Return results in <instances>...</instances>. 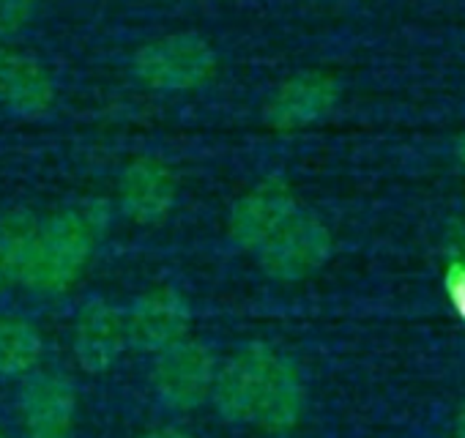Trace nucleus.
<instances>
[{
	"label": "nucleus",
	"mask_w": 465,
	"mask_h": 438,
	"mask_svg": "<svg viewBox=\"0 0 465 438\" xmlns=\"http://www.w3.org/2000/svg\"><path fill=\"white\" fill-rule=\"evenodd\" d=\"M446 253L457 272H465V225H451L446 236Z\"/></svg>",
	"instance_id": "nucleus-16"
},
{
	"label": "nucleus",
	"mask_w": 465,
	"mask_h": 438,
	"mask_svg": "<svg viewBox=\"0 0 465 438\" xmlns=\"http://www.w3.org/2000/svg\"><path fill=\"white\" fill-rule=\"evenodd\" d=\"M222 72L216 45L200 31H167L145 39L129 55V77L156 96L200 94Z\"/></svg>",
	"instance_id": "nucleus-3"
},
{
	"label": "nucleus",
	"mask_w": 465,
	"mask_h": 438,
	"mask_svg": "<svg viewBox=\"0 0 465 438\" xmlns=\"http://www.w3.org/2000/svg\"><path fill=\"white\" fill-rule=\"evenodd\" d=\"M342 88L329 69H299L282 77L261 105V124L272 134H296L326 121L340 105Z\"/></svg>",
	"instance_id": "nucleus-8"
},
{
	"label": "nucleus",
	"mask_w": 465,
	"mask_h": 438,
	"mask_svg": "<svg viewBox=\"0 0 465 438\" xmlns=\"http://www.w3.org/2000/svg\"><path fill=\"white\" fill-rule=\"evenodd\" d=\"M39 219L42 214L28 205H9L0 211V299L12 291H23Z\"/></svg>",
	"instance_id": "nucleus-13"
},
{
	"label": "nucleus",
	"mask_w": 465,
	"mask_h": 438,
	"mask_svg": "<svg viewBox=\"0 0 465 438\" xmlns=\"http://www.w3.org/2000/svg\"><path fill=\"white\" fill-rule=\"evenodd\" d=\"M208 405L232 427L288 435L304 422L310 392L285 351L266 340H250L219 362Z\"/></svg>",
	"instance_id": "nucleus-1"
},
{
	"label": "nucleus",
	"mask_w": 465,
	"mask_h": 438,
	"mask_svg": "<svg viewBox=\"0 0 465 438\" xmlns=\"http://www.w3.org/2000/svg\"><path fill=\"white\" fill-rule=\"evenodd\" d=\"M0 438H12V433H9V430H4V427H0Z\"/></svg>",
	"instance_id": "nucleus-20"
},
{
	"label": "nucleus",
	"mask_w": 465,
	"mask_h": 438,
	"mask_svg": "<svg viewBox=\"0 0 465 438\" xmlns=\"http://www.w3.org/2000/svg\"><path fill=\"white\" fill-rule=\"evenodd\" d=\"M42 0H0V42H17L36 20Z\"/></svg>",
	"instance_id": "nucleus-15"
},
{
	"label": "nucleus",
	"mask_w": 465,
	"mask_h": 438,
	"mask_svg": "<svg viewBox=\"0 0 465 438\" xmlns=\"http://www.w3.org/2000/svg\"><path fill=\"white\" fill-rule=\"evenodd\" d=\"M134 438H197L189 427L175 424V422H162V424H151L145 430H140Z\"/></svg>",
	"instance_id": "nucleus-17"
},
{
	"label": "nucleus",
	"mask_w": 465,
	"mask_h": 438,
	"mask_svg": "<svg viewBox=\"0 0 465 438\" xmlns=\"http://www.w3.org/2000/svg\"><path fill=\"white\" fill-rule=\"evenodd\" d=\"M115 205L104 194H83L74 203L42 214L31 266L23 291L39 299L72 294L94 264V255L113 225Z\"/></svg>",
	"instance_id": "nucleus-2"
},
{
	"label": "nucleus",
	"mask_w": 465,
	"mask_h": 438,
	"mask_svg": "<svg viewBox=\"0 0 465 438\" xmlns=\"http://www.w3.org/2000/svg\"><path fill=\"white\" fill-rule=\"evenodd\" d=\"M124 315H126L129 348L145 356H153L156 351L189 337L194 324L192 302L181 288L167 283L140 291L124 307Z\"/></svg>",
	"instance_id": "nucleus-12"
},
{
	"label": "nucleus",
	"mask_w": 465,
	"mask_h": 438,
	"mask_svg": "<svg viewBox=\"0 0 465 438\" xmlns=\"http://www.w3.org/2000/svg\"><path fill=\"white\" fill-rule=\"evenodd\" d=\"M69 348L77 370L85 375H104L132 351L124 307L104 296L85 299L69 329Z\"/></svg>",
	"instance_id": "nucleus-11"
},
{
	"label": "nucleus",
	"mask_w": 465,
	"mask_h": 438,
	"mask_svg": "<svg viewBox=\"0 0 465 438\" xmlns=\"http://www.w3.org/2000/svg\"><path fill=\"white\" fill-rule=\"evenodd\" d=\"M181 192L178 167L156 151H143L121 164L110 200L129 225L162 228L175 214Z\"/></svg>",
	"instance_id": "nucleus-5"
},
{
	"label": "nucleus",
	"mask_w": 465,
	"mask_h": 438,
	"mask_svg": "<svg viewBox=\"0 0 465 438\" xmlns=\"http://www.w3.org/2000/svg\"><path fill=\"white\" fill-rule=\"evenodd\" d=\"M454 435L457 438H465V403L460 405V411L454 416Z\"/></svg>",
	"instance_id": "nucleus-18"
},
{
	"label": "nucleus",
	"mask_w": 465,
	"mask_h": 438,
	"mask_svg": "<svg viewBox=\"0 0 465 438\" xmlns=\"http://www.w3.org/2000/svg\"><path fill=\"white\" fill-rule=\"evenodd\" d=\"M334 255V234L323 219L310 211L299 208L288 223L252 255L261 274L280 285H299L318 272Z\"/></svg>",
	"instance_id": "nucleus-6"
},
{
	"label": "nucleus",
	"mask_w": 465,
	"mask_h": 438,
	"mask_svg": "<svg viewBox=\"0 0 465 438\" xmlns=\"http://www.w3.org/2000/svg\"><path fill=\"white\" fill-rule=\"evenodd\" d=\"M454 154H457L460 164L465 167V134H460V137H457V143H454Z\"/></svg>",
	"instance_id": "nucleus-19"
},
{
	"label": "nucleus",
	"mask_w": 465,
	"mask_h": 438,
	"mask_svg": "<svg viewBox=\"0 0 465 438\" xmlns=\"http://www.w3.org/2000/svg\"><path fill=\"white\" fill-rule=\"evenodd\" d=\"M58 80L47 61L17 42H0V113L42 121L58 107Z\"/></svg>",
	"instance_id": "nucleus-10"
},
{
	"label": "nucleus",
	"mask_w": 465,
	"mask_h": 438,
	"mask_svg": "<svg viewBox=\"0 0 465 438\" xmlns=\"http://www.w3.org/2000/svg\"><path fill=\"white\" fill-rule=\"evenodd\" d=\"M15 413L23 438H74L80 389L66 373L39 367L20 381Z\"/></svg>",
	"instance_id": "nucleus-9"
},
{
	"label": "nucleus",
	"mask_w": 465,
	"mask_h": 438,
	"mask_svg": "<svg viewBox=\"0 0 465 438\" xmlns=\"http://www.w3.org/2000/svg\"><path fill=\"white\" fill-rule=\"evenodd\" d=\"M299 208L302 200L285 175H261L230 200L224 211V239L252 258Z\"/></svg>",
	"instance_id": "nucleus-7"
},
{
	"label": "nucleus",
	"mask_w": 465,
	"mask_h": 438,
	"mask_svg": "<svg viewBox=\"0 0 465 438\" xmlns=\"http://www.w3.org/2000/svg\"><path fill=\"white\" fill-rule=\"evenodd\" d=\"M47 340L39 324L20 313H0V381H23L45 362Z\"/></svg>",
	"instance_id": "nucleus-14"
},
{
	"label": "nucleus",
	"mask_w": 465,
	"mask_h": 438,
	"mask_svg": "<svg viewBox=\"0 0 465 438\" xmlns=\"http://www.w3.org/2000/svg\"><path fill=\"white\" fill-rule=\"evenodd\" d=\"M219 362L205 340L189 334L151 356V394L170 413H194L211 403Z\"/></svg>",
	"instance_id": "nucleus-4"
}]
</instances>
